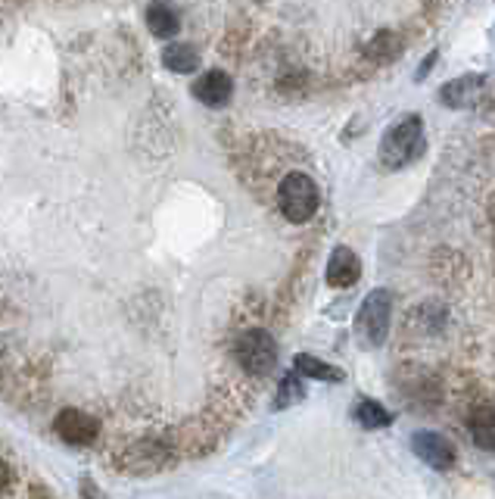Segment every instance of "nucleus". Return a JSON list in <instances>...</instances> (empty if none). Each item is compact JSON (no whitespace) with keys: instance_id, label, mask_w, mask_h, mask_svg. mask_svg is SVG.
Instances as JSON below:
<instances>
[{"instance_id":"4","label":"nucleus","mask_w":495,"mask_h":499,"mask_svg":"<svg viewBox=\"0 0 495 499\" xmlns=\"http://www.w3.org/2000/svg\"><path fill=\"white\" fill-rule=\"evenodd\" d=\"M234 353H237V362L243 366V372H249L256 377L269 375L271 368L278 366V344H274V337L262 328L243 331L237 346H234Z\"/></svg>"},{"instance_id":"3","label":"nucleus","mask_w":495,"mask_h":499,"mask_svg":"<svg viewBox=\"0 0 495 499\" xmlns=\"http://www.w3.org/2000/svg\"><path fill=\"white\" fill-rule=\"evenodd\" d=\"M390 319H393V297L390 291L377 287L364 297V303L359 309V319H355V328H359V337L368 346H380L390 334Z\"/></svg>"},{"instance_id":"11","label":"nucleus","mask_w":495,"mask_h":499,"mask_svg":"<svg viewBox=\"0 0 495 499\" xmlns=\"http://www.w3.org/2000/svg\"><path fill=\"white\" fill-rule=\"evenodd\" d=\"M147 28L153 32L156 37H174L181 28V19H178V10L169 4V0H153L147 6Z\"/></svg>"},{"instance_id":"14","label":"nucleus","mask_w":495,"mask_h":499,"mask_svg":"<svg viewBox=\"0 0 495 499\" xmlns=\"http://www.w3.org/2000/svg\"><path fill=\"white\" fill-rule=\"evenodd\" d=\"M293 366H296V372H300L302 377H315V381H327V384L342 381V372H340V368L327 366V362L315 359V356H309V353H300Z\"/></svg>"},{"instance_id":"17","label":"nucleus","mask_w":495,"mask_h":499,"mask_svg":"<svg viewBox=\"0 0 495 499\" xmlns=\"http://www.w3.org/2000/svg\"><path fill=\"white\" fill-rule=\"evenodd\" d=\"M302 397H306V388H302V375L300 372L284 375V377H280V388H278V399H274V406H278V409H287V406L300 403Z\"/></svg>"},{"instance_id":"12","label":"nucleus","mask_w":495,"mask_h":499,"mask_svg":"<svg viewBox=\"0 0 495 499\" xmlns=\"http://www.w3.org/2000/svg\"><path fill=\"white\" fill-rule=\"evenodd\" d=\"M468 428H470V437L479 450H490L495 452V409L492 406H477L468 419Z\"/></svg>"},{"instance_id":"15","label":"nucleus","mask_w":495,"mask_h":499,"mask_svg":"<svg viewBox=\"0 0 495 499\" xmlns=\"http://www.w3.org/2000/svg\"><path fill=\"white\" fill-rule=\"evenodd\" d=\"M355 421H359L362 428H368V430H377V428H386L393 421V415L384 409V406L377 403V399H368V397H362L359 403H355Z\"/></svg>"},{"instance_id":"2","label":"nucleus","mask_w":495,"mask_h":499,"mask_svg":"<svg viewBox=\"0 0 495 499\" xmlns=\"http://www.w3.org/2000/svg\"><path fill=\"white\" fill-rule=\"evenodd\" d=\"M278 203H280V213L290 218V222H309V218L318 213L321 194H318V185L309 175L290 172V175L280 181Z\"/></svg>"},{"instance_id":"8","label":"nucleus","mask_w":495,"mask_h":499,"mask_svg":"<svg viewBox=\"0 0 495 499\" xmlns=\"http://www.w3.org/2000/svg\"><path fill=\"white\" fill-rule=\"evenodd\" d=\"M97 430H100L97 419H90V415L81 412V409H63V412L57 415V434L63 437L66 443H72V446L94 443Z\"/></svg>"},{"instance_id":"13","label":"nucleus","mask_w":495,"mask_h":499,"mask_svg":"<svg viewBox=\"0 0 495 499\" xmlns=\"http://www.w3.org/2000/svg\"><path fill=\"white\" fill-rule=\"evenodd\" d=\"M163 66L169 72L190 75L200 69V54H196L190 44H169V48L163 50Z\"/></svg>"},{"instance_id":"5","label":"nucleus","mask_w":495,"mask_h":499,"mask_svg":"<svg viewBox=\"0 0 495 499\" xmlns=\"http://www.w3.org/2000/svg\"><path fill=\"white\" fill-rule=\"evenodd\" d=\"M411 450L421 462H427L437 472H448L455 465V446L443 434H433V430H417L411 437Z\"/></svg>"},{"instance_id":"20","label":"nucleus","mask_w":495,"mask_h":499,"mask_svg":"<svg viewBox=\"0 0 495 499\" xmlns=\"http://www.w3.org/2000/svg\"><path fill=\"white\" fill-rule=\"evenodd\" d=\"M492 222H495V203H492Z\"/></svg>"},{"instance_id":"18","label":"nucleus","mask_w":495,"mask_h":499,"mask_svg":"<svg viewBox=\"0 0 495 499\" xmlns=\"http://www.w3.org/2000/svg\"><path fill=\"white\" fill-rule=\"evenodd\" d=\"M437 59H439V54H437V50H433V54H430V57L421 63V72H417V81H424V79H427V75H430V66L437 63Z\"/></svg>"},{"instance_id":"1","label":"nucleus","mask_w":495,"mask_h":499,"mask_svg":"<svg viewBox=\"0 0 495 499\" xmlns=\"http://www.w3.org/2000/svg\"><path fill=\"white\" fill-rule=\"evenodd\" d=\"M421 150H424L421 116H405L380 141V163H384L386 169H405L408 163H415L417 156H421Z\"/></svg>"},{"instance_id":"10","label":"nucleus","mask_w":495,"mask_h":499,"mask_svg":"<svg viewBox=\"0 0 495 499\" xmlns=\"http://www.w3.org/2000/svg\"><path fill=\"white\" fill-rule=\"evenodd\" d=\"M362 275V262L359 256L349 247H337L331 253V262H327V284L331 287H353Z\"/></svg>"},{"instance_id":"16","label":"nucleus","mask_w":495,"mask_h":499,"mask_svg":"<svg viewBox=\"0 0 495 499\" xmlns=\"http://www.w3.org/2000/svg\"><path fill=\"white\" fill-rule=\"evenodd\" d=\"M364 54H368V59H374V63H390V59L402 54V44L393 32H377L371 37L368 48H364Z\"/></svg>"},{"instance_id":"7","label":"nucleus","mask_w":495,"mask_h":499,"mask_svg":"<svg viewBox=\"0 0 495 499\" xmlns=\"http://www.w3.org/2000/svg\"><path fill=\"white\" fill-rule=\"evenodd\" d=\"M165 456H169V452H165L163 443L137 441V443L128 446L125 452H121L119 465L125 468V472H132V474H150V472H156V468H163Z\"/></svg>"},{"instance_id":"9","label":"nucleus","mask_w":495,"mask_h":499,"mask_svg":"<svg viewBox=\"0 0 495 499\" xmlns=\"http://www.w3.org/2000/svg\"><path fill=\"white\" fill-rule=\"evenodd\" d=\"M231 94H234V81L222 69H209L194 81V97L205 103V107H225L231 101Z\"/></svg>"},{"instance_id":"6","label":"nucleus","mask_w":495,"mask_h":499,"mask_svg":"<svg viewBox=\"0 0 495 499\" xmlns=\"http://www.w3.org/2000/svg\"><path fill=\"white\" fill-rule=\"evenodd\" d=\"M483 90H486L483 75H461V79H452L439 88V103L448 110H468L483 97Z\"/></svg>"},{"instance_id":"19","label":"nucleus","mask_w":495,"mask_h":499,"mask_svg":"<svg viewBox=\"0 0 495 499\" xmlns=\"http://www.w3.org/2000/svg\"><path fill=\"white\" fill-rule=\"evenodd\" d=\"M6 483H10V468H6V462L0 459V494L6 490Z\"/></svg>"}]
</instances>
